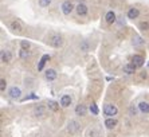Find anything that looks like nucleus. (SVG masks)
Wrapping results in <instances>:
<instances>
[{"label":"nucleus","instance_id":"obj_1","mask_svg":"<svg viewBox=\"0 0 149 137\" xmlns=\"http://www.w3.org/2000/svg\"><path fill=\"white\" fill-rule=\"evenodd\" d=\"M47 42H49L52 47L59 48V47H62V45H63V38L59 34H52Z\"/></svg>","mask_w":149,"mask_h":137},{"label":"nucleus","instance_id":"obj_2","mask_svg":"<svg viewBox=\"0 0 149 137\" xmlns=\"http://www.w3.org/2000/svg\"><path fill=\"white\" fill-rule=\"evenodd\" d=\"M118 113V109L116 105H113V103H106L104 106V114L108 117H114L116 114Z\"/></svg>","mask_w":149,"mask_h":137},{"label":"nucleus","instance_id":"obj_3","mask_svg":"<svg viewBox=\"0 0 149 137\" xmlns=\"http://www.w3.org/2000/svg\"><path fill=\"white\" fill-rule=\"evenodd\" d=\"M132 63L134 65L136 68H139V67H142V66H144L145 61H144V58H142V55L134 54V55L132 57Z\"/></svg>","mask_w":149,"mask_h":137},{"label":"nucleus","instance_id":"obj_4","mask_svg":"<svg viewBox=\"0 0 149 137\" xmlns=\"http://www.w3.org/2000/svg\"><path fill=\"white\" fill-rule=\"evenodd\" d=\"M20 96H22V90L19 89V87H16V86L11 87L10 92H8V97H10L11 99H19Z\"/></svg>","mask_w":149,"mask_h":137},{"label":"nucleus","instance_id":"obj_5","mask_svg":"<svg viewBox=\"0 0 149 137\" xmlns=\"http://www.w3.org/2000/svg\"><path fill=\"white\" fill-rule=\"evenodd\" d=\"M11 30L17 31V32H23V30H24V26H23L22 20H19V19H15V20L11 22Z\"/></svg>","mask_w":149,"mask_h":137},{"label":"nucleus","instance_id":"obj_6","mask_svg":"<svg viewBox=\"0 0 149 137\" xmlns=\"http://www.w3.org/2000/svg\"><path fill=\"white\" fill-rule=\"evenodd\" d=\"M73 10H74V4L71 1H65L62 4V12L65 15H70L73 12Z\"/></svg>","mask_w":149,"mask_h":137},{"label":"nucleus","instance_id":"obj_7","mask_svg":"<svg viewBox=\"0 0 149 137\" xmlns=\"http://www.w3.org/2000/svg\"><path fill=\"white\" fill-rule=\"evenodd\" d=\"M0 58H1V62L3 63H8L12 59V55L8 50H1V54H0Z\"/></svg>","mask_w":149,"mask_h":137},{"label":"nucleus","instance_id":"obj_8","mask_svg":"<svg viewBox=\"0 0 149 137\" xmlns=\"http://www.w3.org/2000/svg\"><path fill=\"white\" fill-rule=\"evenodd\" d=\"M75 11H77V14L79 15V16H83V15H86L87 14V11H89V8H87V6H85V4H78L75 7Z\"/></svg>","mask_w":149,"mask_h":137},{"label":"nucleus","instance_id":"obj_9","mask_svg":"<svg viewBox=\"0 0 149 137\" xmlns=\"http://www.w3.org/2000/svg\"><path fill=\"white\" fill-rule=\"evenodd\" d=\"M79 129V124L77 122V121H70L69 122V127H67V130H69L70 133H77Z\"/></svg>","mask_w":149,"mask_h":137},{"label":"nucleus","instance_id":"obj_10","mask_svg":"<svg viewBox=\"0 0 149 137\" xmlns=\"http://www.w3.org/2000/svg\"><path fill=\"white\" fill-rule=\"evenodd\" d=\"M86 112H87V109H86V106H85V105H82V103L77 105V108H75V114H77V116H79V117L86 116Z\"/></svg>","mask_w":149,"mask_h":137},{"label":"nucleus","instance_id":"obj_11","mask_svg":"<svg viewBox=\"0 0 149 137\" xmlns=\"http://www.w3.org/2000/svg\"><path fill=\"white\" fill-rule=\"evenodd\" d=\"M139 15H140V11H139V8H129V11H128V17L129 19H132V20H134V19H137L139 17Z\"/></svg>","mask_w":149,"mask_h":137},{"label":"nucleus","instance_id":"obj_12","mask_svg":"<svg viewBox=\"0 0 149 137\" xmlns=\"http://www.w3.org/2000/svg\"><path fill=\"white\" fill-rule=\"evenodd\" d=\"M116 125H117V120H116L114 117H108L106 121H105V127L108 128V129H113Z\"/></svg>","mask_w":149,"mask_h":137},{"label":"nucleus","instance_id":"obj_13","mask_svg":"<svg viewBox=\"0 0 149 137\" xmlns=\"http://www.w3.org/2000/svg\"><path fill=\"white\" fill-rule=\"evenodd\" d=\"M136 71V67L133 63H126V65L124 66V73L125 74H128V75H132V74H134Z\"/></svg>","mask_w":149,"mask_h":137},{"label":"nucleus","instance_id":"obj_14","mask_svg":"<svg viewBox=\"0 0 149 137\" xmlns=\"http://www.w3.org/2000/svg\"><path fill=\"white\" fill-rule=\"evenodd\" d=\"M139 106V110L141 113H145V114H149V103L145 102V101H141V102L137 105Z\"/></svg>","mask_w":149,"mask_h":137},{"label":"nucleus","instance_id":"obj_15","mask_svg":"<svg viewBox=\"0 0 149 137\" xmlns=\"http://www.w3.org/2000/svg\"><path fill=\"white\" fill-rule=\"evenodd\" d=\"M70 103H71V97L67 96V94L62 96V98H61V106L67 108V106H70Z\"/></svg>","mask_w":149,"mask_h":137},{"label":"nucleus","instance_id":"obj_16","mask_svg":"<svg viewBox=\"0 0 149 137\" xmlns=\"http://www.w3.org/2000/svg\"><path fill=\"white\" fill-rule=\"evenodd\" d=\"M105 20H106L108 24H113L116 20H117V19H116V14L113 11H109L108 14H106V16H105Z\"/></svg>","mask_w":149,"mask_h":137},{"label":"nucleus","instance_id":"obj_17","mask_svg":"<svg viewBox=\"0 0 149 137\" xmlns=\"http://www.w3.org/2000/svg\"><path fill=\"white\" fill-rule=\"evenodd\" d=\"M55 78H56V71L54 68L46 70V79H47V81H54Z\"/></svg>","mask_w":149,"mask_h":137},{"label":"nucleus","instance_id":"obj_18","mask_svg":"<svg viewBox=\"0 0 149 137\" xmlns=\"http://www.w3.org/2000/svg\"><path fill=\"white\" fill-rule=\"evenodd\" d=\"M47 61H50V55H47V54L43 55V57L40 58L39 65H38V70H39V71H42V70H43V67H45V65L47 63Z\"/></svg>","mask_w":149,"mask_h":137},{"label":"nucleus","instance_id":"obj_19","mask_svg":"<svg viewBox=\"0 0 149 137\" xmlns=\"http://www.w3.org/2000/svg\"><path fill=\"white\" fill-rule=\"evenodd\" d=\"M133 45H134L136 47H140V46L144 45V39H142L141 36H139V35H134V36H133Z\"/></svg>","mask_w":149,"mask_h":137},{"label":"nucleus","instance_id":"obj_20","mask_svg":"<svg viewBox=\"0 0 149 137\" xmlns=\"http://www.w3.org/2000/svg\"><path fill=\"white\" fill-rule=\"evenodd\" d=\"M30 55H31V52L28 51L27 48H20V51H19V57H20L22 59H27V58H30Z\"/></svg>","mask_w":149,"mask_h":137},{"label":"nucleus","instance_id":"obj_21","mask_svg":"<svg viewBox=\"0 0 149 137\" xmlns=\"http://www.w3.org/2000/svg\"><path fill=\"white\" fill-rule=\"evenodd\" d=\"M47 106H49V109H51L52 112H56V110L59 109V103L55 102V101H49V102H47Z\"/></svg>","mask_w":149,"mask_h":137},{"label":"nucleus","instance_id":"obj_22","mask_svg":"<svg viewBox=\"0 0 149 137\" xmlns=\"http://www.w3.org/2000/svg\"><path fill=\"white\" fill-rule=\"evenodd\" d=\"M46 113V108L45 106H38L35 109V116L36 117H43Z\"/></svg>","mask_w":149,"mask_h":137},{"label":"nucleus","instance_id":"obj_23","mask_svg":"<svg viewBox=\"0 0 149 137\" xmlns=\"http://www.w3.org/2000/svg\"><path fill=\"white\" fill-rule=\"evenodd\" d=\"M139 27L141 31H149V22H141L139 24Z\"/></svg>","mask_w":149,"mask_h":137},{"label":"nucleus","instance_id":"obj_24","mask_svg":"<svg viewBox=\"0 0 149 137\" xmlns=\"http://www.w3.org/2000/svg\"><path fill=\"white\" fill-rule=\"evenodd\" d=\"M89 110H90V112H91L93 114H95V116H97V114L100 113V109H98V106L95 105V103H91L90 108H89Z\"/></svg>","mask_w":149,"mask_h":137},{"label":"nucleus","instance_id":"obj_25","mask_svg":"<svg viewBox=\"0 0 149 137\" xmlns=\"http://www.w3.org/2000/svg\"><path fill=\"white\" fill-rule=\"evenodd\" d=\"M38 94H34V93H31V94H28V96H26L24 98H22V101H28V99H38Z\"/></svg>","mask_w":149,"mask_h":137},{"label":"nucleus","instance_id":"obj_26","mask_svg":"<svg viewBox=\"0 0 149 137\" xmlns=\"http://www.w3.org/2000/svg\"><path fill=\"white\" fill-rule=\"evenodd\" d=\"M6 87H7V82H6V79L1 78L0 79V92L4 93L6 92Z\"/></svg>","mask_w":149,"mask_h":137},{"label":"nucleus","instance_id":"obj_27","mask_svg":"<svg viewBox=\"0 0 149 137\" xmlns=\"http://www.w3.org/2000/svg\"><path fill=\"white\" fill-rule=\"evenodd\" d=\"M52 0H39V6L40 7H49L50 4H51Z\"/></svg>","mask_w":149,"mask_h":137},{"label":"nucleus","instance_id":"obj_28","mask_svg":"<svg viewBox=\"0 0 149 137\" xmlns=\"http://www.w3.org/2000/svg\"><path fill=\"white\" fill-rule=\"evenodd\" d=\"M20 47L22 48H27V50H28V48L31 47V43H30L28 41H22L20 42Z\"/></svg>","mask_w":149,"mask_h":137},{"label":"nucleus","instance_id":"obj_29","mask_svg":"<svg viewBox=\"0 0 149 137\" xmlns=\"http://www.w3.org/2000/svg\"><path fill=\"white\" fill-rule=\"evenodd\" d=\"M81 50H82V51H89V45H87L86 41H83L82 43H81Z\"/></svg>","mask_w":149,"mask_h":137},{"label":"nucleus","instance_id":"obj_30","mask_svg":"<svg viewBox=\"0 0 149 137\" xmlns=\"http://www.w3.org/2000/svg\"><path fill=\"white\" fill-rule=\"evenodd\" d=\"M137 112H139V110H137V108L132 105V106H130V113H132L133 116H136V114H137Z\"/></svg>","mask_w":149,"mask_h":137},{"label":"nucleus","instance_id":"obj_31","mask_svg":"<svg viewBox=\"0 0 149 137\" xmlns=\"http://www.w3.org/2000/svg\"><path fill=\"white\" fill-rule=\"evenodd\" d=\"M148 66H149V62H148Z\"/></svg>","mask_w":149,"mask_h":137}]
</instances>
